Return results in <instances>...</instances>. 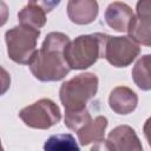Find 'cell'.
<instances>
[{
  "mask_svg": "<svg viewBox=\"0 0 151 151\" xmlns=\"http://www.w3.org/2000/svg\"><path fill=\"white\" fill-rule=\"evenodd\" d=\"M70 38L61 32H51L46 35L41 48L28 65L32 74L40 81H58L71 71L65 59V48Z\"/></svg>",
  "mask_w": 151,
  "mask_h": 151,
  "instance_id": "cell-1",
  "label": "cell"
},
{
  "mask_svg": "<svg viewBox=\"0 0 151 151\" xmlns=\"http://www.w3.org/2000/svg\"><path fill=\"white\" fill-rule=\"evenodd\" d=\"M107 35L103 33L79 35L65 48V59L71 70H85L104 58Z\"/></svg>",
  "mask_w": 151,
  "mask_h": 151,
  "instance_id": "cell-2",
  "label": "cell"
},
{
  "mask_svg": "<svg viewBox=\"0 0 151 151\" xmlns=\"http://www.w3.org/2000/svg\"><path fill=\"white\" fill-rule=\"evenodd\" d=\"M97 90L98 77L94 73H81L64 81L59 90V97L65 112L86 109L87 101L96 96Z\"/></svg>",
  "mask_w": 151,
  "mask_h": 151,
  "instance_id": "cell-3",
  "label": "cell"
},
{
  "mask_svg": "<svg viewBox=\"0 0 151 151\" xmlns=\"http://www.w3.org/2000/svg\"><path fill=\"white\" fill-rule=\"evenodd\" d=\"M40 29L27 26H15L5 34L8 57L17 64L29 65L34 59L37 50V40Z\"/></svg>",
  "mask_w": 151,
  "mask_h": 151,
  "instance_id": "cell-4",
  "label": "cell"
},
{
  "mask_svg": "<svg viewBox=\"0 0 151 151\" xmlns=\"http://www.w3.org/2000/svg\"><path fill=\"white\" fill-rule=\"evenodd\" d=\"M19 118L25 125L32 129L47 130L58 124L61 119V112L58 105L48 98H42L19 112Z\"/></svg>",
  "mask_w": 151,
  "mask_h": 151,
  "instance_id": "cell-5",
  "label": "cell"
},
{
  "mask_svg": "<svg viewBox=\"0 0 151 151\" xmlns=\"http://www.w3.org/2000/svg\"><path fill=\"white\" fill-rule=\"evenodd\" d=\"M140 47L131 37L107 35L104 58L114 67L129 66L139 54Z\"/></svg>",
  "mask_w": 151,
  "mask_h": 151,
  "instance_id": "cell-6",
  "label": "cell"
},
{
  "mask_svg": "<svg viewBox=\"0 0 151 151\" xmlns=\"http://www.w3.org/2000/svg\"><path fill=\"white\" fill-rule=\"evenodd\" d=\"M107 150L112 151H140L143 146L134 130L127 125H120L114 127L107 136L106 145Z\"/></svg>",
  "mask_w": 151,
  "mask_h": 151,
  "instance_id": "cell-7",
  "label": "cell"
},
{
  "mask_svg": "<svg viewBox=\"0 0 151 151\" xmlns=\"http://www.w3.org/2000/svg\"><path fill=\"white\" fill-rule=\"evenodd\" d=\"M97 0H68L67 15L76 25H88L98 17Z\"/></svg>",
  "mask_w": 151,
  "mask_h": 151,
  "instance_id": "cell-8",
  "label": "cell"
},
{
  "mask_svg": "<svg viewBox=\"0 0 151 151\" xmlns=\"http://www.w3.org/2000/svg\"><path fill=\"white\" fill-rule=\"evenodd\" d=\"M133 18L134 13L131 7L120 1L110 4L105 11L106 24L117 32H127Z\"/></svg>",
  "mask_w": 151,
  "mask_h": 151,
  "instance_id": "cell-9",
  "label": "cell"
},
{
  "mask_svg": "<svg viewBox=\"0 0 151 151\" xmlns=\"http://www.w3.org/2000/svg\"><path fill=\"white\" fill-rule=\"evenodd\" d=\"M138 104L137 94L126 86L114 87L109 97L111 110L118 114H129L133 112Z\"/></svg>",
  "mask_w": 151,
  "mask_h": 151,
  "instance_id": "cell-10",
  "label": "cell"
},
{
  "mask_svg": "<svg viewBox=\"0 0 151 151\" xmlns=\"http://www.w3.org/2000/svg\"><path fill=\"white\" fill-rule=\"evenodd\" d=\"M107 127V119L98 116L91 119L85 126L78 131V139L80 145L86 146L90 144H101L105 142V130Z\"/></svg>",
  "mask_w": 151,
  "mask_h": 151,
  "instance_id": "cell-11",
  "label": "cell"
},
{
  "mask_svg": "<svg viewBox=\"0 0 151 151\" xmlns=\"http://www.w3.org/2000/svg\"><path fill=\"white\" fill-rule=\"evenodd\" d=\"M132 79L143 91L151 90V54H145L133 66Z\"/></svg>",
  "mask_w": 151,
  "mask_h": 151,
  "instance_id": "cell-12",
  "label": "cell"
},
{
  "mask_svg": "<svg viewBox=\"0 0 151 151\" xmlns=\"http://www.w3.org/2000/svg\"><path fill=\"white\" fill-rule=\"evenodd\" d=\"M20 25L40 29L46 24V12L34 5H27L18 13Z\"/></svg>",
  "mask_w": 151,
  "mask_h": 151,
  "instance_id": "cell-13",
  "label": "cell"
},
{
  "mask_svg": "<svg viewBox=\"0 0 151 151\" xmlns=\"http://www.w3.org/2000/svg\"><path fill=\"white\" fill-rule=\"evenodd\" d=\"M127 33L138 44L151 47V19H143L134 15Z\"/></svg>",
  "mask_w": 151,
  "mask_h": 151,
  "instance_id": "cell-14",
  "label": "cell"
},
{
  "mask_svg": "<svg viewBox=\"0 0 151 151\" xmlns=\"http://www.w3.org/2000/svg\"><path fill=\"white\" fill-rule=\"evenodd\" d=\"M45 150H79V146L77 145L74 138L71 134H55L51 136L45 145Z\"/></svg>",
  "mask_w": 151,
  "mask_h": 151,
  "instance_id": "cell-15",
  "label": "cell"
},
{
  "mask_svg": "<svg viewBox=\"0 0 151 151\" xmlns=\"http://www.w3.org/2000/svg\"><path fill=\"white\" fill-rule=\"evenodd\" d=\"M90 120H91V116H90L87 109H84L80 111L65 112V125L72 131L78 132Z\"/></svg>",
  "mask_w": 151,
  "mask_h": 151,
  "instance_id": "cell-16",
  "label": "cell"
},
{
  "mask_svg": "<svg viewBox=\"0 0 151 151\" xmlns=\"http://www.w3.org/2000/svg\"><path fill=\"white\" fill-rule=\"evenodd\" d=\"M136 12L138 18L151 19V0H138Z\"/></svg>",
  "mask_w": 151,
  "mask_h": 151,
  "instance_id": "cell-17",
  "label": "cell"
},
{
  "mask_svg": "<svg viewBox=\"0 0 151 151\" xmlns=\"http://www.w3.org/2000/svg\"><path fill=\"white\" fill-rule=\"evenodd\" d=\"M60 1L61 0H28V4L38 6V7L42 8L46 13H48L52 9H54L60 4Z\"/></svg>",
  "mask_w": 151,
  "mask_h": 151,
  "instance_id": "cell-18",
  "label": "cell"
},
{
  "mask_svg": "<svg viewBox=\"0 0 151 151\" xmlns=\"http://www.w3.org/2000/svg\"><path fill=\"white\" fill-rule=\"evenodd\" d=\"M143 131H144V136L151 147V117L146 119V122L144 123V127H143Z\"/></svg>",
  "mask_w": 151,
  "mask_h": 151,
  "instance_id": "cell-19",
  "label": "cell"
}]
</instances>
